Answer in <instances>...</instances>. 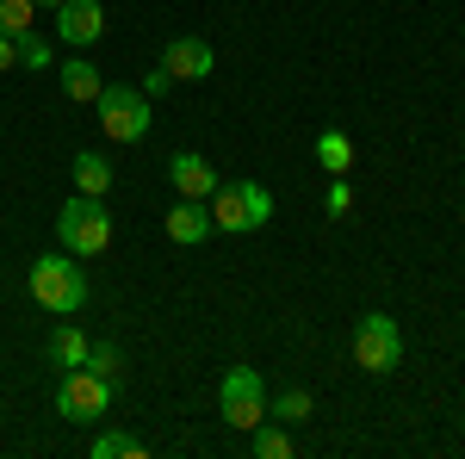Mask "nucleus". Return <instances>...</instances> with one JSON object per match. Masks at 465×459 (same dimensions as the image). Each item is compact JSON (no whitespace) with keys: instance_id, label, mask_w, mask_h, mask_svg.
Returning <instances> with one entry per match:
<instances>
[{"instance_id":"nucleus-11","label":"nucleus","mask_w":465,"mask_h":459,"mask_svg":"<svg viewBox=\"0 0 465 459\" xmlns=\"http://www.w3.org/2000/svg\"><path fill=\"white\" fill-rule=\"evenodd\" d=\"M168 180L180 186V199H212V193H217V168L205 162V155H193V149L168 162Z\"/></svg>"},{"instance_id":"nucleus-5","label":"nucleus","mask_w":465,"mask_h":459,"mask_svg":"<svg viewBox=\"0 0 465 459\" xmlns=\"http://www.w3.org/2000/svg\"><path fill=\"white\" fill-rule=\"evenodd\" d=\"M112 410V379H100L94 366H69L63 385H56V416L69 423H100Z\"/></svg>"},{"instance_id":"nucleus-9","label":"nucleus","mask_w":465,"mask_h":459,"mask_svg":"<svg viewBox=\"0 0 465 459\" xmlns=\"http://www.w3.org/2000/svg\"><path fill=\"white\" fill-rule=\"evenodd\" d=\"M212 44H205V37H174V44H168V50H162V69L174 75V81H205V75H212Z\"/></svg>"},{"instance_id":"nucleus-2","label":"nucleus","mask_w":465,"mask_h":459,"mask_svg":"<svg viewBox=\"0 0 465 459\" xmlns=\"http://www.w3.org/2000/svg\"><path fill=\"white\" fill-rule=\"evenodd\" d=\"M56 243L69 248L74 261H87V254H106V248H112V212H106V199H94V193H74L69 205L56 212Z\"/></svg>"},{"instance_id":"nucleus-1","label":"nucleus","mask_w":465,"mask_h":459,"mask_svg":"<svg viewBox=\"0 0 465 459\" xmlns=\"http://www.w3.org/2000/svg\"><path fill=\"white\" fill-rule=\"evenodd\" d=\"M212 205V224L230 230V236H249V230H267L273 217V193L261 180H217V193L205 199Z\"/></svg>"},{"instance_id":"nucleus-10","label":"nucleus","mask_w":465,"mask_h":459,"mask_svg":"<svg viewBox=\"0 0 465 459\" xmlns=\"http://www.w3.org/2000/svg\"><path fill=\"white\" fill-rule=\"evenodd\" d=\"M162 224H168V236H174L180 248L205 243V236L217 230V224H212V205H205V199H180V205H174L168 217H162Z\"/></svg>"},{"instance_id":"nucleus-4","label":"nucleus","mask_w":465,"mask_h":459,"mask_svg":"<svg viewBox=\"0 0 465 459\" xmlns=\"http://www.w3.org/2000/svg\"><path fill=\"white\" fill-rule=\"evenodd\" d=\"M217 410H223V423L242 428V434L254 423H267V385H261V373L254 366H230L223 385H217Z\"/></svg>"},{"instance_id":"nucleus-25","label":"nucleus","mask_w":465,"mask_h":459,"mask_svg":"<svg viewBox=\"0 0 465 459\" xmlns=\"http://www.w3.org/2000/svg\"><path fill=\"white\" fill-rule=\"evenodd\" d=\"M37 6H63V0H37Z\"/></svg>"},{"instance_id":"nucleus-21","label":"nucleus","mask_w":465,"mask_h":459,"mask_svg":"<svg viewBox=\"0 0 465 459\" xmlns=\"http://www.w3.org/2000/svg\"><path fill=\"white\" fill-rule=\"evenodd\" d=\"M87 366H94L100 379H118V348H112V342H100V348H87Z\"/></svg>"},{"instance_id":"nucleus-8","label":"nucleus","mask_w":465,"mask_h":459,"mask_svg":"<svg viewBox=\"0 0 465 459\" xmlns=\"http://www.w3.org/2000/svg\"><path fill=\"white\" fill-rule=\"evenodd\" d=\"M100 32H106V6H100V0H63V6H56V37H63V44L81 50V44H94Z\"/></svg>"},{"instance_id":"nucleus-20","label":"nucleus","mask_w":465,"mask_h":459,"mask_svg":"<svg viewBox=\"0 0 465 459\" xmlns=\"http://www.w3.org/2000/svg\"><path fill=\"white\" fill-rule=\"evenodd\" d=\"M19 63H25V69H50V44H44L37 32H25L19 37Z\"/></svg>"},{"instance_id":"nucleus-22","label":"nucleus","mask_w":465,"mask_h":459,"mask_svg":"<svg viewBox=\"0 0 465 459\" xmlns=\"http://www.w3.org/2000/svg\"><path fill=\"white\" fill-rule=\"evenodd\" d=\"M348 205H354V186H348V175H335V180H329V212L348 217Z\"/></svg>"},{"instance_id":"nucleus-23","label":"nucleus","mask_w":465,"mask_h":459,"mask_svg":"<svg viewBox=\"0 0 465 459\" xmlns=\"http://www.w3.org/2000/svg\"><path fill=\"white\" fill-rule=\"evenodd\" d=\"M168 87H174V75H168V69H162V63H155V69L143 75V100H162Z\"/></svg>"},{"instance_id":"nucleus-18","label":"nucleus","mask_w":465,"mask_h":459,"mask_svg":"<svg viewBox=\"0 0 465 459\" xmlns=\"http://www.w3.org/2000/svg\"><path fill=\"white\" fill-rule=\"evenodd\" d=\"M267 416H273V423H286V428H298L304 416H311V391L292 385V391H280V397H267Z\"/></svg>"},{"instance_id":"nucleus-13","label":"nucleus","mask_w":465,"mask_h":459,"mask_svg":"<svg viewBox=\"0 0 465 459\" xmlns=\"http://www.w3.org/2000/svg\"><path fill=\"white\" fill-rule=\"evenodd\" d=\"M74 186L94 193V199H106V193H112V162L100 155V149H81V155H74Z\"/></svg>"},{"instance_id":"nucleus-7","label":"nucleus","mask_w":465,"mask_h":459,"mask_svg":"<svg viewBox=\"0 0 465 459\" xmlns=\"http://www.w3.org/2000/svg\"><path fill=\"white\" fill-rule=\"evenodd\" d=\"M397 360H403L397 317H385V311H366V317L354 323V366H360V373H391Z\"/></svg>"},{"instance_id":"nucleus-14","label":"nucleus","mask_w":465,"mask_h":459,"mask_svg":"<svg viewBox=\"0 0 465 459\" xmlns=\"http://www.w3.org/2000/svg\"><path fill=\"white\" fill-rule=\"evenodd\" d=\"M87 335L74 329V323H63V329H50V366H87Z\"/></svg>"},{"instance_id":"nucleus-12","label":"nucleus","mask_w":465,"mask_h":459,"mask_svg":"<svg viewBox=\"0 0 465 459\" xmlns=\"http://www.w3.org/2000/svg\"><path fill=\"white\" fill-rule=\"evenodd\" d=\"M100 87H106V81H100V69H94L87 56H69V63H63V94H69V100L94 106V100H100Z\"/></svg>"},{"instance_id":"nucleus-19","label":"nucleus","mask_w":465,"mask_h":459,"mask_svg":"<svg viewBox=\"0 0 465 459\" xmlns=\"http://www.w3.org/2000/svg\"><path fill=\"white\" fill-rule=\"evenodd\" d=\"M37 19V0H0V32L6 37H25Z\"/></svg>"},{"instance_id":"nucleus-24","label":"nucleus","mask_w":465,"mask_h":459,"mask_svg":"<svg viewBox=\"0 0 465 459\" xmlns=\"http://www.w3.org/2000/svg\"><path fill=\"white\" fill-rule=\"evenodd\" d=\"M13 63H19V37L0 32V69H13Z\"/></svg>"},{"instance_id":"nucleus-15","label":"nucleus","mask_w":465,"mask_h":459,"mask_svg":"<svg viewBox=\"0 0 465 459\" xmlns=\"http://www.w3.org/2000/svg\"><path fill=\"white\" fill-rule=\"evenodd\" d=\"M149 447L137 441V434H124V428H100L94 434V459H143Z\"/></svg>"},{"instance_id":"nucleus-3","label":"nucleus","mask_w":465,"mask_h":459,"mask_svg":"<svg viewBox=\"0 0 465 459\" xmlns=\"http://www.w3.org/2000/svg\"><path fill=\"white\" fill-rule=\"evenodd\" d=\"M32 298L50 311V317H74L87 304V274L74 267V254H37L32 261Z\"/></svg>"},{"instance_id":"nucleus-16","label":"nucleus","mask_w":465,"mask_h":459,"mask_svg":"<svg viewBox=\"0 0 465 459\" xmlns=\"http://www.w3.org/2000/svg\"><path fill=\"white\" fill-rule=\"evenodd\" d=\"M249 447H254L261 459H286V454H292L286 423H273V416H267V423H254V428H249Z\"/></svg>"},{"instance_id":"nucleus-17","label":"nucleus","mask_w":465,"mask_h":459,"mask_svg":"<svg viewBox=\"0 0 465 459\" xmlns=\"http://www.w3.org/2000/svg\"><path fill=\"white\" fill-rule=\"evenodd\" d=\"M317 162L329 168V175H348V168H354V143H348V131H322L317 137Z\"/></svg>"},{"instance_id":"nucleus-6","label":"nucleus","mask_w":465,"mask_h":459,"mask_svg":"<svg viewBox=\"0 0 465 459\" xmlns=\"http://www.w3.org/2000/svg\"><path fill=\"white\" fill-rule=\"evenodd\" d=\"M100 131H106L112 143H137L149 137V106L155 100H143V87H100Z\"/></svg>"}]
</instances>
